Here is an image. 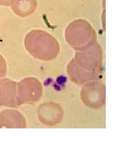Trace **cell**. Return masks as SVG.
I'll return each instance as SVG.
<instances>
[{"label":"cell","instance_id":"6","mask_svg":"<svg viewBox=\"0 0 138 155\" xmlns=\"http://www.w3.org/2000/svg\"><path fill=\"white\" fill-rule=\"evenodd\" d=\"M20 105L17 83L8 78H0V106L16 108Z\"/></svg>","mask_w":138,"mask_h":155},{"label":"cell","instance_id":"2","mask_svg":"<svg viewBox=\"0 0 138 155\" xmlns=\"http://www.w3.org/2000/svg\"><path fill=\"white\" fill-rule=\"evenodd\" d=\"M25 49L35 59L51 61L55 59L60 51L58 41L49 32L41 29H34L26 35Z\"/></svg>","mask_w":138,"mask_h":155},{"label":"cell","instance_id":"11","mask_svg":"<svg viewBox=\"0 0 138 155\" xmlns=\"http://www.w3.org/2000/svg\"><path fill=\"white\" fill-rule=\"evenodd\" d=\"M16 0H0V5L11 6L15 3Z\"/></svg>","mask_w":138,"mask_h":155},{"label":"cell","instance_id":"3","mask_svg":"<svg viewBox=\"0 0 138 155\" xmlns=\"http://www.w3.org/2000/svg\"><path fill=\"white\" fill-rule=\"evenodd\" d=\"M65 38L76 51L87 49L97 42V33L85 19H77L69 23L65 31Z\"/></svg>","mask_w":138,"mask_h":155},{"label":"cell","instance_id":"10","mask_svg":"<svg viewBox=\"0 0 138 155\" xmlns=\"http://www.w3.org/2000/svg\"><path fill=\"white\" fill-rule=\"evenodd\" d=\"M7 64L4 58L0 54V78H4L7 73Z\"/></svg>","mask_w":138,"mask_h":155},{"label":"cell","instance_id":"7","mask_svg":"<svg viewBox=\"0 0 138 155\" xmlns=\"http://www.w3.org/2000/svg\"><path fill=\"white\" fill-rule=\"evenodd\" d=\"M62 109L58 104L53 103L43 104L39 107L38 116L41 122L46 125L56 124L62 118Z\"/></svg>","mask_w":138,"mask_h":155},{"label":"cell","instance_id":"9","mask_svg":"<svg viewBox=\"0 0 138 155\" xmlns=\"http://www.w3.org/2000/svg\"><path fill=\"white\" fill-rule=\"evenodd\" d=\"M38 4V0H16L11 9L18 16L26 17L34 13Z\"/></svg>","mask_w":138,"mask_h":155},{"label":"cell","instance_id":"1","mask_svg":"<svg viewBox=\"0 0 138 155\" xmlns=\"http://www.w3.org/2000/svg\"><path fill=\"white\" fill-rule=\"evenodd\" d=\"M102 60V49L97 42L87 49L76 51L75 58L68 65V75L75 83L84 84L98 75Z\"/></svg>","mask_w":138,"mask_h":155},{"label":"cell","instance_id":"4","mask_svg":"<svg viewBox=\"0 0 138 155\" xmlns=\"http://www.w3.org/2000/svg\"><path fill=\"white\" fill-rule=\"evenodd\" d=\"M17 94L21 105L34 104L41 97V83L35 78H26L17 84Z\"/></svg>","mask_w":138,"mask_h":155},{"label":"cell","instance_id":"8","mask_svg":"<svg viewBox=\"0 0 138 155\" xmlns=\"http://www.w3.org/2000/svg\"><path fill=\"white\" fill-rule=\"evenodd\" d=\"M26 121L18 110L10 109L0 112V128H25Z\"/></svg>","mask_w":138,"mask_h":155},{"label":"cell","instance_id":"5","mask_svg":"<svg viewBox=\"0 0 138 155\" xmlns=\"http://www.w3.org/2000/svg\"><path fill=\"white\" fill-rule=\"evenodd\" d=\"M81 97L86 106L95 109L101 108L105 101V87L99 81H89L84 86Z\"/></svg>","mask_w":138,"mask_h":155}]
</instances>
